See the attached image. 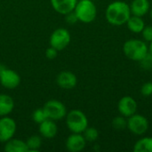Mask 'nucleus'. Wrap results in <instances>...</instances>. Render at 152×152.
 <instances>
[{
  "instance_id": "nucleus-1",
  "label": "nucleus",
  "mask_w": 152,
  "mask_h": 152,
  "mask_svg": "<svg viewBox=\"0 0 152 152\" xmlns=\"http://www.w3.org/2000/svg\"><path fill=\"white\" fill-rule=\"evenodd\" d=\"M131 15L130 5L120 0L110 3L105 12L107 21L113 26H122L126 24Z\"/></svg>"
},
{
  "instance_id": "nucleus-2",
  "label": "nucleus",
  "mask_w": 152,
  "mask_h": 152,
  "mask_svg": "<svg viewBox=\"0 0 152 152\" xmlns=\"http://www.w3.org/2000/svg\"><path fill=\"white\" fill-rule=\"evenodd\" d=\"M123 53L128 59L140 61L149 53V47L144 40L129 39L123 45Z\"/></svg>"
},
{
  "instance_id": "nucleus-3",
  "label": "nucleus",
  "mask_w": 152,
  "mask_h": 152,
  "mask_svg": "<svg viewBox=\"0 0 152 152\" xmlns=\"http://www.w3.org/2000/svg\"><path fill=\"white\" fill-rule=\"evenodd\" d=\"M74 12L79 21L90 23L94 21L97 15V8L92 0L77 1Z\"/></svg>"
},
{
  "instance_id": "nucleus-4",
  "label": "nucleus",
  "mask_w": 152,
  "mask_h": 152,
  "mask_svg": "<svg viewBox=\"0 0 152 152\" xmlns=\"http://www.w3.org/2000/svg\"><path fill=\"white\" fill-rule=\"evenodd\" d=\"M66 124L71 133L82 134L88 126V119L83 111L73 110L66 115Z\"/></svg>"
},
{
  "instance_id": "nucleus-5",
  "label": "nucleus",
  "mask_w": 152,
  "mask_h": 152,
  "mask_svg": "<svg viewBox=\"0 0 152 152\" xmlns=\"http://www.w3.org/2000/svg\"><path fill=\"white\" fill-rule=\"evenodd\" d=\"M127 129L135 135H143L149 129L148 119L141 114H134L127 118Z\"/></svg>"
},
{
  "instance_id": "nucleus-6",
  "label": "nucleus",
  "mask_w": 152,
  "mask_h": 152,
  "mask_svg": "<svg viewBox=\"0 0 152 152\" xmlns=\"http://www.w3.org/2000/svg\"><path fill=\"white\" fill-rule=\"evenodd\" d=\"M44 110L47 116V118L52 120H61L64 118L67 115V110L65 105L57 100H50L48 101L45 106Z\"/></svg>"
},
{
  "instance_id": "nucleus-7",
  "label": "nucleus",
  "mask_w": 152,
  "mask_h": 152,
  "mask_svg": "<svg viewBox=\"0 0 152 152\" xmlns=\"http://www.w3.org/2000/svg\"><path fill=\"white\" fill-rule=\"evenodd\" d=\"M71 37L69 32L63 28L55 29L50 37V45L58 51L65 49L70 43Z\"/></svg>"
},
{
  "instance_id": "nucleus-8",
  "label": "nucleus",
  "mask_w": 152,
  "mask_h": 152,
  "mask_svg": "<svg viewBox=\"0 0 152 152\" xmlns=\"http://www.w3.org/2000/svg\"><path fill=\"white\" fill-rule=\"evenodd\" d=\"M16 123L9 117H3L0 118V142H6L11 140L16 132Z\"/></svg>"
},
{
  "instance_id": "nucleus-9",
  "label": "nucleus",
  "mask_w": 152,
  "mask_h": 152,
  "mask_svg": "<svg viewBox=\"0 0 152 152\" xmlns=\"http://www.w3.org/2000/svg\"><path fill=\"white\" fill-rule=\"evenodd\" d=\"M137 108H138L137 102L129 95L122 97L118 102V112L120 113V115L126 118H129L132 115L135 114Z\"/></svg>"
},
{
  "instance_id": "nucleus-10",
  "label": "nucleus",
  "mask_w": 152,
  "mask_h": 152,
  "mask_svg": "<svg viewBox=\"0 0 152 152\" xmlns=\"http://www.w3.org/2000/svg\"><path fill=\"white\" fill-rule=\"evenodd\" d=\"M0 83L7 89H14L20 85V77L16 71L6 68L0 74Z\"/></svg>"
},
{
  "instance_id": "nucleus-11",
  "label": "nucleus",
  "mask_w": 152,
  "mask_h": 152,
  "mask_svg": "<svg viewBox=\"0 0 152 152\" xmlns=\"http://www.w3.org/2000/svg\"><path fill=\"white\" fill-rule=\"evenodd\" d=\"M86 144V141L83 134L72 133L67 141H66V148L70 152H79L82 151Z\"/></svg>"
},
{
  "instance_id": "nucleus-12",
  "label": "nucleus",
  "mask_w": 152,
  "mask_h": 152,
  "mask_svg": "<svg viewBox=\"0 0 152 152\" xmlns=\"http://www.w3.org/2000/svg\"><path fill=\"white\" fill-rule=\"evenodd\" d=\"M56 82L60 87L66 90L73 89L77 84V78L76 75L71 71H61L59 73Z\"/></svg>"
},
{
  "instance_id": "nucleus-13",
  "label": "nucleus",
  "mask_w": 152,
  "mask_h": 152,
  "mask_svg": "<svg viewBox=\"0 0 152 152\" xmlns=\"http://www.w3.org/2000/svg\"><path fill=\"white\" fill-rule=\"evenodd\" d=\"M78 0H51L53 8L61 14H67L74 11Z\"/></svg>"
},
{
  "instance_id": "nucleus-14",
  "label": "nucleus",
  "mask_w": 152,
  "mask_h": 152,
  "mask_svg": "<svg viewBox=\"0 0 152 152\" xmlns=\"http://www.w3.org/2000/svg\"><path fill=\"white\" fill-rule=\"evenodd\" d=\"M39 133L40 134L46 139H52L55 137L58 133V127L54 120L47 118L41 124H39Z\"/></svg>"
},
{
  "instance_id": "nucleus-15",
  "label": "nucleus",
  "mask_w": 152,
  "mask_h": 152,
  "mask_svg": "<svg viewBox=\"0 0 152 152\" xmlns=\"http://www.w3.org/2000/svg\"><path fill=\"white\" fill-rule=\"evenodd\" d=\"M129 5L131 13L140 17H143L151 10V4L149 0H133Z\"/></svg>"
},
{
  "instance_id": "nucleus-16",
  "label": "nucleus",
  "mask_w": 152,
  "mask_h": 152,
  "mask_svg": "<svg viewBox=\"0 0 152 152\" xmlns=\"http://www.w3.org/2000/svg\"><path fill=\"white\" fill-rule=\"evenodd\" d=\"M126 24L127 26V28L134 34L142 33V31L143 30L145 27V22L142 17L133 15V14L130 16V18L128 19Z\"/></svg>"
},
{
  "instance_id": "nucleus-17",
  "label": "nucleus",
  "mask_w": 152,
  "mask_h": 152,
  "mask_svg": "<svg viewBox=\"0 0 152 152\" xmlns=\"http://www.w3.org/2000/svg\"><path fill=\"white\" fill-rule=\"evenodd\" d=\"M4 151L6 152H28V149L26 142L12 138L6 142L4 145Z\"/></svg>"
},
{
  "instance_id": "nucleus-18",
  "label": "nucleus",
  "mask_w": 152,
  "mask_h": 152,
  "mask_svg": "<svg viewBox=\"0 0 152 152\" xmlns=\"http://www.w3.org/2000/svg\"><path fill=\"white\" fill-rule=\"evenodd\" d=\"M14 108V102L7 94H0V117L9 115Z\"/></svg>"
},
{
  "instance_id": "nucleus-19",
  "label": "nucleus",
  "mask_w": 152,
  "mask_h": 152,
  "mask_svg": "<svg viewBox=\"0 0 152 152\" xmlns=\"http://www.w3.org/2000/svg\"><path fill=\"white\" fill-rule=\"evenodd\" d=\"M134 152H152V137H143L138 140L134 146Z\"/></svg>"
},
{
  "instance_id": "nucleus-20",
  "label": "nucleus",
  "mask_w": 152,
  "mask_h": 152,
  "mask_svg": "<svg viewBox=\"0 0 152 152\" xmlns=\"http://www.w3.org/2000/svg\"><path fill=\"white\" fill-rule=\"evenodd\" d=\"M26 144L28 146V151L37 152L42 145L41 137L37 136V135H32L27 140Z\"/></svg>"
},
{
  "instance_id": "nucleus-21",
  "label": "nucleus",
  "mask_w": 152,
  "mask_h": 152,
  "mask_svg": "<svg viewBox=\"0 0 152 152\" xmlns=\"http://www.w3.org/2000/svg\"><path fill=\"white\" fill-rule=\"evenodd\" d=\"M112 127L117 131H122L127 128V119L126 117L120 115L117 116L112 120Z\"/></svg>"
},
{
  "instance_id": "nucleus-22",
  "label": "nucleus",
  "mask_w": 152,
  "mask_h": 152,
  "mask_svg": "<svg viewBox=\"0 0 152 152\" xmlns=\"http://www.w3.org/2000/svg\"><path fill=\"white\" fill-rule=\"evenodd\" d=\"M83 135H84L86 142H95L98 139L99 132L94 127H88L87 126V128L83 132Z\"/></svg>"
},
{
  "instance_id": "nucleus-23",
  "label": "nucleus",
  "mask_w": 152,
  "mask_h": 152,
  "mask_svg": "<svg viewBox=\"0 0 152 152\" xmlns=\"http://www.w3.org/2000/svg\"><path fill=\"white\" fill-rule=\"evenodd\" d=\"M32 118L36 123L41 124L42 122H44L45 120L47 119V116H46L44 109H37L33 112Z\"/></svg>"
},
{
  "instance_id": "nucleus-24",
  "label": "nucleus",
  "mask_w": 152,
  "mask_h": 152,
  "mask_svg": "<svg viewBox=\"0 0 152 152\" xmlns=\"http://www.w3.org/2000/svg\"><path fill=\"white\" fill-rule=\"evenodd\" d=\"M139 62H140L142 69H144V70L152 69V54L149 52Z\"/></svg>"
},
{
  "instance_id": "nucleus-25",
  "label": "nucleus",
  "mask_w": 152,
  "mask_h": 152,
  "mask_svg": "<svg viewBox=\"0 0 152 152\" xmlns=\"http://www.w3.org/2000/svg\"><path fill=\"white\" fill-rule=\"evenodd\" d=\"M141 94L144 97H150L152 95V82H146L141 87Z\"/></svg>"
},
{
  "instance_id": "nucleus-26",
  "label": "nucleus",
  "mask_w": 152,
  "mask_h": 152,
  "mask_svg": "<svg viewBox=\"0 0 152 152\" xmlns=\"http://www.w3.org/2000/svg\"><path fill=\"white\" fill-rule=\"evenodd\" d=\"M142 36L145 42L151 43L152 41V26H145L142 31Z\"/></svg>"
},
{
  "instance_id": "nucleus-27",
  "label": "nucleus",
  "mask_w": 152,
  "mask_h": 152,
  "mask_svg": "<svg viewBox=\"0 0 152 152\" xmlns=\"http://www.w3.org/2000/svg\"><path fill=\"white\" fill-rule=\"evenodd\" d=\"M65 15H66L65 20H66L67 23H69L70 25H74L78 21V19H77V17L74 11H72V12H69V13H67Z\"/></svg>"
},
{
  "instance_id": "nucleus-28",
  "label": "nucleus",
  "mask_w": 152,
  "mask_h": 152,
  "mask_svg": "<svg viewBox=\"0 0 152 152\" xmlns=\"http://www.w3.org/2000/svg\"><path fill=\"white\" fill-rule=\"evenodd\" d=\"M57 55H58V50L53 46L47 48L45 51V56L48 60H53L57 57Z\"/></svg>"
},
{
  "instance_id": "nucleus-29",
  "label": "nucleus",
  "mask_w": 152,
  "mask_h": 152,
  "mask_svg": "<svg viewBox=\"0 0 152 152\" xmlns=\"http://www.w3.org/2000/svg\"><path fill=\"white\" fill-rule=\"evenodd\" d=\"M5 69H6V67H5L4 64H0V74H1V73Z\"/></svg>"
},
{
  "instance_id": "nucleus-30",
  "label": "nucleus",
  "mask_w": 152,
  "mask_h": 152,
  "mask_svg": "<svg viewBox=\"0 0 152 152\" xmlns=\"http://www.w3.org/2000/svg\"><path fill=\"white\" fill-rule=\"evenodd\" d=\"M149 52L151 53L152 54V41L151 42V44H150V47H149Z\"/></svg>"
},
{
  "instance_id": "nucleus-31",
  "label": "nucleus",
  "mask_w": 152,
  "mask_h": 152,
  "mask_svg": "<svg viewBox=\"0 0 152 152\" xmlns=\"http://www.w3.org/2000/svg\"><path fill=\"white\" fill-rule=\"evenodd\" d=\"M150 14H151V18L152 20V8L150 10Z\"/></svg>"
}]
</instances>
